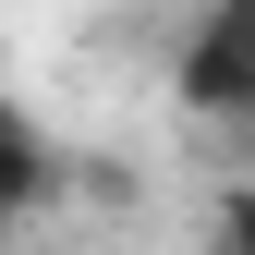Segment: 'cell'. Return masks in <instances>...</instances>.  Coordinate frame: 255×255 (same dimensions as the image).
Segmentation results:
<instances>
[{"instance_id":"obj_1","label":"cell","mask_w":255,"mask_h":255,"mask_svg":"<svg viewBox=\"0 0 255 255\" xmlns=\"http://www.w3.org/2000/svg\"><path fill=\"white\" fill-rule=\"evenodd\" d=\"M170 98L195 110V122H255V0H207L195 24H182V49H170Z\"/></svg>"},{"instance_id":"obj_2","label":"cell","mask_w":255,"mask_h":255,"mask_svg":"<svg viewBox=\"0 0 255 255\" xmlns=\"http://www.w3.org/2000/svg\"><path fill=\"white\" fill-rule=\"evenodd\" d=\"M49 195H61V158H49V134H37V122L12 110V85H0V243H12Z\"/></svg>"},{"instance_id":"obj_3","label":"cell","mask_w":255,"mask_h":255,"mask_svg":"<svg viewBox=\"0 0 255 255\" xmlns=\"http://www.w3.org/2000/svg\"><path fill=\"white\" fill-rule=\"evenodd\" d=\"M207 255H255V182H231L207 207Z\"/></svg>"},{"instance_id":"obj_4","label":"cell","mask_w":255,"mask_h":255,"mask_svg":"<svg viewBox=\"0 0 255 255\" xmlns=\"http://www.w3.org/2000/svg\"><path fill=\"white\" fill-rule=\"evenodd\" d=\"M243 146H255V122H243Z\"/></svg>"}]
</instances>
